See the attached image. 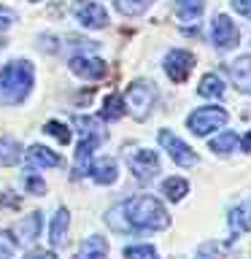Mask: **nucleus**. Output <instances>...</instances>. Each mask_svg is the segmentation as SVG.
<instances>
[{"label":"nucleus","mask_w":251,"mask_h":259,"mask_svg":"<svg viewBox=\"0 0 251 259\" xmlns=\"http://www.w3.org/2000/svg\"><path fill=\"white\" fill-rule=\"evenodd\" d=\"M119 213L124 219V232H133V230L159 232V230H168L170 227V213L151 194H138V197L119 202Z\"/></svg>","instance_id":"obj_1"},{"label":"nucleus","mask_w":251,"mask_h":259,"mask_svg":"<svg viewBox=\"0 0 251 259\" xmlns=\"http://www.w3.org/2000/svg\"><path fill=\"white\" fill-rule=\"evenodd\" d=\"M35 84V65L30 60H8L0 68V105H22Z\"/></svg>","instance_id":"obj_2"},{"label":"nucleus","mask_w":251,"mask_h":259,"mask_svg":"<svg viewBox=\"0 0 251 259\" xmlns=\"http://www.w3.org/2000/svg\"><path fill=\"white\" fill-rule=\"evenodd\" d=\"M78 124V149H76V167H73V178H81L89 173V165H92V154L95 149L105 141V130L100 124V119L95 116H78L76 119Z\"/></svg>","instance_id":"obj_3"},{"label":"nucleus","mask_w":251,"mask_h":259,"mask_svg":"<svg viewBox=\"0 0 251 259\" xmlns=\"http://www.w3.org/2000/svg\"><path fill=\"white\" fill-rule=\"evenodd\" d=\"M121 100H124V111L130 113V116L143 121V119H149L154 103H157V87H154L151 81H146V78H135L133 84L127 87V92H124Z\"/></svg>","instance_id":"obj_4"},{"label":"nucleus","mask_w":251,"mask_h":259,"mask_svg":"<svg viewBox=\"0 0 251 259\" xmlns=\"http://www.w3.org/2000/svg\"><path fill=\"white\" fill-rule=\"evenodd\" d=\"M227 121H230V113H227L224 108H219V105H208V108L192 111L189 119H186V127H189L194 135L205 138L208 133H216V130H222Z\"/></svg>","instance_id":"obj_5"},{"label":"nucleus","mask_w":251,"mask_h":259,"mask_svg":"<svg viewBox=\"0 0 251 259\" xmlns=\"http://www.w3.org/2000/svg\"><path fill=\"white\" fill-rule=\"evenodd\" d=\"M157 141H159V146L168 151V157L173 159L178 167H194V165H197V151H194L186 141H181L176 133H170V130H159Z\"/></svg>","instance_id":"obj_6"},{"label":"nucleus","mask_w":251,"mask_h":259,"mask_svg":"<svg viewBox=\"0 0 251 259\" xmlns=\"http://www.w3.org/2000/svg\"><path fill=\"white\" fill-rule=\"evenodd\" d=\"M68 68L73 76H78V78H84V81H100L108 76V65H105V60H100V57H95V54H76V57H70V62H68Z\"/></svg>","instance_id":"obj_7"},{"label":"nucleus","mask_w":251,"mask_h":259,"mask_svg":"<svg viewBox=\"0 0 251 259\" xmlns=\"http://www.w3.org/2000/svg\"><path fill=\"white\" fill-rule=\"evenodd\" d=\"M73 16L87 30H103L108 24V11L97 0H76L73 3Z\"/></svg>","instance_id":"obj_8"},{"label":"nucleus","mask_w":251,"mask_h":259,"mask_svg":"<svg viewBox=\"0 0 251 259\" xmlns=\"http://www.w3.org/2000/svg\"><path fill=\"white\" fill-rule=\"evenodd\" d=\"M211 40H214V46L222 49V52H227V49H235V46L240 44V30H238V24H235L227 14L214 16V22H211Z\"/></svg>","instance_id":"obj_9"},{"label":"nucleus","mask_w":251,"mask_h":259,"mask_svg":"<svg viewBox=\"0 0 251 259\" xmlns=\"http://www.w3.org/2000/svg\"><path fill=\"white\" fill-rule=\"evenodd\" d=\"M127 165L133 170V176L143 184L154 181V176L159 173V157L151 149H138L133 154H127Z\"/></svg>","instance_id":"obj_10"},{"label":"nucleus","mask_w":251,"mask_h":259,"mask_svg":"<svg viewBox=\"0 0 251 259\" xmlns=\"http://www.w3.org/2000/svg\"><path fill=\"white\" fill-rule=\"evenodd\" d=\"M162 68H165V73H168L170 81L181 84V81L189 78V73H192V68H194V54L186 52V49H170V52L165 54Z\"/></svg>","instance_id":"obj_11"},{"label":"nucleus","mask_w":251,"mask_h":259,"mask_svg":"<svg viewBox=\"0 0 251 259\" xmlns=\"http://www.w3.org/2000/svg\"><path fill=\"white\" fill-rule=\"evenodd\" d=\"M68 230H70V210L68 208H57L52 222H49V243H52V251L62 248L68 243Z\"/></svg>","instance_id":"obj_12"},{"label":"nucleus","mask_w":251,"mask_h":259,"mask_svg":"<svg viewBox=\"0 0 251 259\" xmlns=\"http://www.w3.org/2000/svg\"><path fill=\"white\" fill-rule=\"evenodd\" d=\"M87 176L92 178L95 184H100V186H111V184H116V178H119V165H116V159H111V157L92 159Z\"/></svg>","instance_id":"obj_13"},{"label":"nucleus","mask_w":251,"mask_h":259,"mask_svg":"<svg viewBox=\"0 0 251 259\" xmlns=\"http://www.w3.org/2000/svg\"><path fill=\"white\" fill-rule=\"evenodd\" d=\"M24 159H27L30 167H60L62 165L60 154L54 149H49V146H40V143H32L30 149L24 151Z\"/></svg>","instance_id":"obj_14"},{"label":"nucleus","mask_w":251,"mask_h":259,"mask_svg":"<svg viewBox=\"0 0 251 259\" xmlns=\"http://www.w3.org/2000/svg\"><path fill=\"white\" fill-rule=\"evenodd\" d=\"M230 78L240 92L251 95V54H243L230 65Z\"/></svg>","instance_id":"obj_15"},{"label":"nucleus","mask_w":251,"mask_h":259,"mask_svg":"<svg viewBox=\"0 0 251 259\" xmlns=\"http://www.w3.org/2000/svg\"><path fill=\"white\" fill-rule=\"evenodd\" d=\"M73 259H108V240L100 238V235H89L78 246Z\"/></svg>","instance_id":"obj_16"},{"label":"nucleus","mask_w":251,"mask_h":259,"mask_svg":"<svg viewBox=\"0 0 251 259\" xmlns=\"http://www.w3.org/2000/svg\"><path fill=\"white\" fill-rule=\"evenodd\" d=\"M22 146L14 141V138H8L3 135L0 138V167H14V165H19L22 162Z\"/></svg>","instance_id":"obj_17"},{"label":"nucleus","mask_w":251,"mask_h":259,"mask_svg":"<svg viewBox=\"0 0 251 259\" xmlns=\"http://www.w3.org/2000/svg\"><path fill=\"white\" fill-rule=\"evenodd\" d=\"M230 227H232V238H235L240 230L251 232V200L240 202L238 208L230 210Z\"/></svg>","instance_id":"obj_18"},{"label":"nucleus","mask_w":251,"mask_h":259,"mask_svg":"<svg viewBox=\"0 0 251 259\" xmlns=\"http://www.w3.org/2000/svg\"><path fill=\"white\" fill-rule=\"evenodd\" d=\"M162 194H165L170 202H181L186 194H189V184H186V178H181V176H170L162 181Z\"/></svg>","instance_id":"obj_19"},{"label":"nucleus","mask_w":251,"mask_h":259,"mask_svg":"<svg viewBox=\"0 0 251 259\" xmlns=\"http://www.w3.org/2000/svg\"><path fill=\"white\" fill-rule=\"evenodd\" d=\"M205 8V0H176V16L181 22H197Z\"/></svg>","instance_id":"obj_20"},{"label":"nucleus","mask_w":251,"mask_h":259,"mask_svg":"<svg viewBox=\"0 0 251 259\" xmlns=\"http://www.w3.org/2000/svg\"><path fill=\"white\" fill-rule=\"evenodd\" d=\"M40 227H44V216H40V210H32V213L24 216V222L19 224V232L27 243H35L40 238Z\"/></svg>","instance_id":"obj_21"},{"label":"nucleus","mask_w":251,"mask_h":259,"mask_svg":"<svg viewBox=\"0 0 251 259\" xmlns=\"http://www.w3.org/2000/svg\"><path fill=\"white\" fill-rule=\"evenodd\" d=\"M121 113H127V111H124V100H121V95L111 92V95L103 100L100 119H105V121H116V119H121Z\"/></svg>","instance_id":"obj_22"},{"label":"nucleus","mask_w":251,"mask_h":259,"mask_svg":"<svg viewBox=\"0 0 251 259\" xmlns=\"http://www.w3.org/2000/svg\"><path fill=\"white\" fill-rule=\"evenodd\" d=\"M197 92L202 97H224V81L216 76V73H208V76H202Z\"/></svg>","instance_id":"obj_23"},{"label":"nucleus","mask_w":251,"mask_h":259,"mask_svg":"<svg viewBox=\"0 0 251 259\" xmlns=\"http://www.w3.org/2000/svg\"><path fill=\"white\" fill-rule=\"evenodd\" d=\"M238 146H240V138L235 135V133H222L219 138L211 141V151H216V154H232Z\"/></svg>","instance_id":"obj_24"},{"label":"nucleus","mask_w":251,"mask_h":259,"mask_svg":"<svg viewBox=\"0 0 251 259\" xmlns=\"http://www.w3.org/2000/svg\"><path fill=\"white\" fill-rule=\"evenodd\" d=\"M151 3L154 0H116V8L124 16H141L151 8Z\"/></svg>","instance_id":"obj_25"},{"label":"nucleus","mask_w":251,"mask_h":259,"mask_svg":"<svg viewBox=\"0 0 251 259\" xmlns=\"http://www.w3.org/2000/svg\"><path fill=\"white\" fill-rule=\"evenodd\" d=\"M16 248H19V238L14 230H3L0 232V259H14Z\"/></svg>","instance_id":"obj_26"},{"label":"nucleus","mask_w":251,"mask_h":259,"mask_svg":"<svg viewBox=\"0 0 251 259\" xmlns=\"http://www.w3.org/2000/svg\"><path fill=\"white\" fill-rule=\"evenodd\" d=\"M44 133L46 135H52V138H57L62 146L65 143H70V138H73V133H70V127L68 124H62V121H57V119H49L46 124H44Z\"/></svg>","instance_id":"obj_27"},{"label":"nucleus","mask_w":251,"mask_h":259,"mask_svg":"<svg viewBox=\"0 0 251 259\" xmlns=\"http://www.w3.org/2000/svg\"><path fill=\"white\" fill-rule=\"evenodd\" d=\"M124 259H159V254L149 243H135V246L124 248Z\"/></svg>","instance_id":"obj_28"},{"label":"nucleus","mask_w":251,"mask_h":259,"mask_svg":"<svg viewBox=\"0 0 251 259\" xmlns=\"http://www.w3.org/2000/svg\"><path fill=\"white\" fill-rule=\"evenodd\" d=\"M22 184H24V192L27 194H46V181L38 173H24Z\"/></svg>","instance_id":"obj_29"},{"label":"nucleus","mask_w":251,"mask_h":259,"mask_svg":"<svg viewBox=\"0 0 251 259\" xmlns=\"http://www.w3.org/2000/svg\"><path fill=\"white\" fill-rule=\"evenodd\" d=\"M216 256H219L216 243H202V246L197 248V254H194V259H216Z\"/></svg>","instance_id":"obj_30"},{"label":"nucleus","mask_w":251,"mask_h":259,"mask_svg":"<svg viewBox=\"0 0 251 259\" xmlns=\"http://www.w3.org/2000/svg\"><path fill=\"white\" fill-rule=\"evenodd\" d=\"M14 22H16V14H14V8H8V6H0V30H8Z\"/></svg>","instance_id":"obj_31"},{"label":"nucleus","mask_w":251,"mask_h":259,"mask_svg":"<svg viewBox=\"0 0 251 259\" xmlns=\"http://www.w3.org/2000/svg\"><path fill=\"white\" fill-rule=\"evenodd\" d=\"M232 8H235V11H238L240 16L251 19V0H232Z\"/></svg>","instance_id":"obj_32"},{"label":"nucleus","mask_w":251,"mask_h":259,"mask_svg":"<svg viewBox=\"0 0 251 259\" xmlns=\"http://www.w3.org/2000/svg\"><path fill=\"white\" fill-rule=\"evenodd\" d=\"M24 259H57L54 251H32V254H27Z\"/></svg>","instance_id":"obj_33"},{"label":"nucleus","mask_w":251,"mask_h":259,"mask_svg":"<svg viewBox=\"0 0 251 259\" xmlns=\"http://www.w3.org/2000/svg\"><path fill=\"white\" fill-rule=\"evenodd\" d=\"M243 149H246V151H251V133H248L246 138H243Z\"/></svg>","instance_id":"obj_34"}]
</instances>
